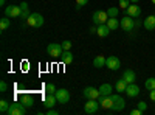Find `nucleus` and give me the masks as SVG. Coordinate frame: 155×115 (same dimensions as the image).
Instances as JSON below:
<instances>
[{"mask_svg": "<svg viewBox=\"0 0 155 115\" xmlns=\"http://www.w3.org/2000/svg\"><path fill=\"white\" fill-rule=\"evenodd\" d=\"M27 25H30V27H33V28H41L44 25L42 14H39V12H31L30 17L27 19Z\"/></svg>", "mask_w": 155, "mask_h": 115, "instance_id": "1", "label": "nucleus"}, {"mask_svg": "<svg viewBox=\"0 0 155 115\" xmlns=\"http://www.w3.org/2000/svg\"><path fill=\"white\" fill-rule=\"evenodd\" d=\"M99 107H101V104H99L98 100H87L85 104H84V112L87 115H93L99 110Z\"/></svg>", "mask_w": 155, "mask_h": 115, "instance_id": "2", "label": "nucleus"}, {"mask_svg": "<svg viewBox=\"0 0 155 115\" xmlns=\"http://www.w3.org/2000/svg\"><path fill=\"white\" fill-rule=\"evenodd\" d=\"M112 98H113V106H112L110 110H115V112H121V110H124V107H126V101H124V98H123L121 95H118V93H112Z\"/></svg>", "mask_w": 155, "mask_h": 115, "instance_id": "3", "label": "nucleus"}, {"mask_svg": "<svg viewBox=\"0 0 155 115\" xmlns=\"http://www.w3.org/2000/svg\"><path fill=\"white\" fill-rule=\"evenodd\" d=\"M8 115H23V113H27V107L23 106V103L20 101V103H11L8 112Z\"/></svg>", "mask_w": 155, "mask_h": 115, "instance_id": "4", "label": "nucleus"}, {"mask_svg": "<svg viewBox=\"0 0 155 115\" xmlns=\"http://www.w3.org/2000/svg\"><path fill=\"white\" fill-rule=\"evenodd\" d=\"M47 52H48V55H50L51 58H59V56L62 55V52H64V48H62L61 44L51 42V44L47 45Z\"/></svg>", "mask_w": 155, "mask_h": 115, "instance_id": "5", "label": "nucleus"}, {"mask_svg": "<svg viewBox=\"0 0 155 115\" xmlns=\"http://www.w3.org/2000/svg\"><path fill=\"white\" fill-rule=\"evenodd\" d=\"M93 23L96 25H101V23H107V20H109V14H107V11H101V9H98V11H95L93 12Z\"/></svg>", "mask_w": 155, "mask_h": 115, "instance_id": "6", "label": "nucleus"}, {"mask_svg": "<svg viewBox=\"0 0 155 115\" xmlns=\"http://www.w3.org/2000/svg\"><path fill=\"white\" fill-rule=\"evenodd\" d=\"M20 14H22V9L19 5H9L5 8V16L6 17H19L20 19Z\"/></svg>", "mask_w": 155, "mask_h": 115, "instance_id": "7", "label": "nucleus"}, {"mask_svg": "<svg viewBox=\"0 0 155 115\" xmlns=\"http://www.w3.org/2000/svg\"><path fill=\"white\" fill-rule=\"evenodd\" d=\"M56 98L61 104H67L68 101H70V92L67 90V89H58L56 90Z\"/></svg>", "mask_w": 155, "mask_h": 115, "instance_id": "8", "label": "nucleus"}, {"mask_svg": "<svg viewBox=\"0 0 155 115\" xmlns=\"http://www.w3.org/2000/svg\"><path fill=\"white\" fill-rule=\"evenodd\" d=\"M120 23H121V28H123L124 31H127V33H129V31H132V30L135 28V22H134V19H132L130 16H127V14H126V17L121 19Z\"/></svg>", "mask_w": 155, "mask_h": 115, "instance_id": "9", "label": "nucleus"}, {"mask_svg": "<svg viewBox=\"0 0 155 115\" xmlns=\"http://www.w3.org/2000/svg\"><path fill=\"white\" fill-rule=\"evenodd\" d=\"M106 67H109L110 70H118L121 67V61L118 56H109L106 58Z\"/></svg>", "mask_w": 155, "mask_h": 115, "instance_id": "10", "label": "nucleus"}, {"mask_svg": "<svg viewBox=\"0 0 155 115\" xmlns=\"http://www.w3.org/2000/svg\"><path fill=\"white\" fill-rule=\"evenodd\" d=\"M84 98L85 100H98L99 96V89H95V87H85L84 92H82Z\"/></svg>", "mask_w": 155, "mask_h": 115, "instance_id": "11", "label": "nucleus"}, {"mask_svg": "<svg viewBox=\"0 0 155 115\" xmlns=\"http://www.w3.org/2000/svg\"><path fill=\"white\" fill-rule=\"evenodd\" d=\"M58 103H59V101H58V98H56V95H54V93H47V95H45V98H44V106H45L47 109L54 107Z\"/></svg>", "mask_w": 155, "mask_h": 115, "instance_id": "12", "label": "nucleus"}, {"mask_svg": "<svg viewBox=\"0 0 155 115\" xmlns=\"http://www.w3.org/2000/svg\"><path fill=\"white\" fill-rule=\"evenodd\" d=\"M98 101H99V104H101L102 109H112V106H113V98H112V95H109V96L99 95V96H98Z\"/></svg>", "mask_w": 155, "mask_h": 115, "instance_id": "13", "label": "nucleus"}, {"mask_svg": "<svg viewBox=\"0 0 155 115\" xmlns=\"http://www.w3.org/2000/svg\"><path fill=\"white\" fill-rule=\"evenodd\" d=\"M126 95H127L129 98H137V96L140 95V87H138L135 83H132V84H127Z\"/></svg>", "mask_w": 155, "mask_h": 115, "instance_id": "14", "label": "nucleus"}, {"mask_svg": "<svg viewBox=\"0 0 155 115\" xmlns=\"http://www.w3.org/2000/svg\"><path fill=\"white\" fill-rule=\"evenodd\" d=\"M126 14L127 16H130V17H140V14H141V8L137 5V3H130L129 5V8L126 9Z\"/></svg>", "mask_w": 155, "mask_h": 115, "instance_id": "15", "label": "nucleus"}, {"mask_svg": "<svg viewBox=\"0 0 155 115\" xmlns=\"http://www.w3.org/2000/svg\"><path fill=\"white\" fill-rule=\"evenodd\" d=\"M123 79H124L127 84H132V83H135V79H137V75H135L134 70L127 69V70H124V73H123Z\"/></svg>", "mask_w": 155, "mask_h": 115, "instance_id": "16", "label": "nucleus"}, {"mask_svg": "<svg viewBox=\"0 0 155 115\" xmlns=\"http://www.w3.org/2000/svg\"><path fill=\"white\" fill-rule=\"evenodd\" d=\"M110 31H112V30L109 28L107 23H101V25H98V28H96V34H98L99 37H107Z\"/></svg>", "mask_w": 155, "mask_h": 115, "instance_id": "17", "label": "nucleus"}, {"mask_svg": "<svg viewBox=\"0 0 155 115\" xmlns=\"http://www.w3.org/2000/svg\"><path fill=\"white\" fill-rule=\"evenodd\" d=\"M143 25H144V28H146V30L153 31V30H155V16H147V17L144 19Z\"/></svg>", "mask_w": 155, "mask_h": 115, "instance_id": "18", "label": "nucleus"}, {"mask_svg": "<svg viewBox=\"0 0 155 115\" xmlns=\"http://www.w3.org/2000/svg\"><path fill=\"white\" fill-rule=\"evenodd\" d=\"M20 101L23 103V106L27 107V109L34 106V98H33L31 95H27V93H25V95H22V96H20Z\"/></svg>", "mask_w": 155, "mask_h": 115, "instance_id": "19", "label": "nucleus"}, {"mask_svg": "<svg viewBox=\"0 0 155 115\" xmlns=\"http://www.w3.org/2000/svg\"><path fill=\"white\" fill-rule=\"evenodd\" d=\"M61 59H62V62H64V64H71L74 58H73V55H71L70 50H64L62 55H61Z\"/></svg>", "mask_w": 155, "mask_h": 115, "instance_id": "20", "label": "nucleus"}, {"mask_svg": "<svg viewBox=\"0 0 155 115\" xmlns=\"http://www.w3.org/2000/svg\"><path fill=\"white\" fill-rule=\"evenodd\" d=\"M93 66L96 69H102V67H106V58L102 56V55H98L95 59H93Z\"/></svg>", "mask_w": 155, "mask_h": 115, "instance_id": "21", "label": "nucleus"}, {"mask_svg": "<svg viewBox=\"0 0 155 115\" xmlns=\"http://www.w3.org/2000/svg\"><path fill=\"white\" fill-rule=\"evenodd\" d=\"M99 95H104V96H109V95H112V86L110 84H107V83H104L101 87H99Z\"/></svg>", "mask_w": 155, "mask_h": 115, "instance_id": "22", "label": "nucleus"}, {"mask_svg": "<svg viewBox=\"0 0 155 115\" xmlns=\"http://www.w3.org/2000/svg\"><path fill=\"white\" fill-rule=\"evenodd\" d=\"M107 25H109V28H110V30H118V28L121 27L120 20L116 19V17H109V20H107Z\"/></svg>", "mask_w": 155, "mask_h": 115, "instance_id": "23", "label": "nucleus"}, {"mask_svg": "<svg viewBox=\"0 0 155 115\" xmlns=\"http://www.w3.org/2000/svg\"><path fill=\"white\" fill-rule=\"evenodd\" d=\"M9 25H11V22H9V17H2V20H0V31H5V30H8L9 28Z\"/></svg>", "mask_w": 155, "mask_h": 115, "instance_id": "24", "label": "nucleus"}, {"mask_svg": "<svg viewBox=\"0 0 155 115\" xmlns=\"http://www.w3.org/2000/svg\"><path fill=\"white\" fill-rule=\"evenodd\" d=\"M115 89H116V92H126V89H127V83L121 78L118 83L115 84Z\"/></svg>", "mask_w": 155, "mask_h": 115, "instance_id": "25", "label": "nucleus"}, {"mask_svg": "<svg viewBox=\"0 0 155 115\" xmlns=\"http://www.w3.org/2000/svg\"><path fill=\"white\" fill-rule=\"evenodd\" d=\"M9 106H11V103H8L6 100H2V101H0V112H2V113H6L8 109H9Z\"/></svg>", "mask_w": 155, "mask_h": 115, "instance_id": "26", "label": "nucleus"}, {"mask_svg": "<svg viewBox=\"0 0 155 115\" xmlns=\"http://www.w3.org/2000/svg\"><path fill=\"white\" fill-rule=\"evenodd\" d=\"M144 87L147 89V90H152V89H155V78H147L144 81Z\"/></svg>", "mask_w": 155, "mask_h": 115, "instance_id": "27", "label": "nucleus"}, {"mask_svg": "<svg viewBox=\"0 0 155 115\" xmlns=\"http://www.w3.org/2000/svg\"><path fill=\"white\" fill-rule=\"evenodd\" d=\"M56 86L53 84V83H48V84H45V92L47 93H56Z\"/></svg>", "mask_w": 155, "mask_h": 115, "instance_id": "28", "label": "nucleus"}, {"mask_svg": "<svg viewBox=\"0 0 155 115\" xmlns=\"http://www.w3.org/2000/svg\"><path fill=\"white\" fill-rule=\"evenodd\" d=\"M118 12H120V9H118V8H115V6H112V8L107 9L109 17H116V16H118Z\"/></svg>", "mask_w": 155, "mask_h": 115, "instance_id": "29", "label": "nucleus"}, {"mask_svg": "<svg viewBox=\"0 0 155 115\" xmlns=\"http://www.w3.org/2000/svg\"><path fill=\"white\" fill-rule=\"evenodd\" d=\"M130 5V0H120V8L121 9H127Z\"/></svg>", "mask_w": 155, "mask_h": 115, "instance_id": "30", "label": "nucleus"}, {"mask_svg": "<svg viewBox=\"0 0 155 115\" xmlns=\"http://www.w3.org/2000/svg\"><path fill=\"white\" fill-rule=\"evenodd\" d=\"M30 14H31V12H30V9H23V11H22V14H20V19L27 22V19L30 17Z\"/></svg>", "mask_w": 155, "mask_h": 115, "instance_id": "31", "label": "nucleus"}, {"mask_svg": "<svg viewBox=\"0 0 155 115\" xmlns=\"http://www.w3.org/2000/svg\"><path fill=\"white\" fill-rule=\"evenodd\" d=\"M88 3V0H76V9H81L82 6H85Z\"/></svg>", "mask_w": 155, "mask_h": 115, "instance_id": "32", "label": "nucleus"}, {"mask_svg": "<svg viewBox=\"0 0 155 115\" xmlns=\"http://www.w3.org/2000/svg\"><path fill=\"white\" fill-rule=\"evenodd\" d=\"M61 45H62L64 50H71V41H64Z\"/></svg>", "mask_w": 155, "mask_h": 115, "instance_id": "33", "label": "nucleus"}, {"mask_svg": "<svg viewBox=\"0 0 155 115\" xmlns=\"http://www.w3.org/2000/svg\"><path fill=\"white\" fill-rule=\"evenodd\" d=\"M138 109L143 110V112H146V110H147V104L144 103V101H140V103H138Z\"/></svg>", "mask_w": 155, "mask_h": 115, "instance_id": "34", "label": "nucleus"}, {"mask_svg": "<svg viewBox=\"0 0 155 115\" xmlns=\"http://www.w3.org/2000/svg\"><path fill=\"white\" fill-rule=\"evenodd\" d=\"M143 113H144V112H143V110H140L138 107H137V109H132V110H130V115H143Z\"/></svg>", "mask_w": 155, "mask_h": 115, "instance_id": "35", "label": "nucleus"}, {"mask_svg": "<svg viewBox=\"0 0 155 115\" xmlns=\"http://www.w3.org/2000/svg\"><path fill=\"white\" fill-rule=\"evenodd\" d=\"M6 89H8V84H6L5 81H2V83H0V90H2V92H6Z\"/></svg>", "mask_w": 155, "mask_h": 115, "instance_id": "36", "label": "nucleus"}, {"mask_svg": "<svg viewBox=\"0 0 155 115\" xmlns=\"http://www.w3.org/2000/svg\"><path fill=\"white\" fill-rule=\"evenodd\" d=\"M58 113H59V112H58V110H54L53 107H51V109H48V110H47V115H58Z\"/></svg>", "mask_w": 155, "mask_h": 115, "instance_id": "37", "label": "nucleus"}, {"mask_svg": "<svg viewBox=\"0 0 155 115\" xmlns=\"http://www.w3.org/2000/svg\"><path fill=\"white\" fill-rule=\"evenodd\" d=\"M149 96L152 101H155V89H152V90H149Z\"/></svg>", "mask_w": 155, "mask_h": 115, "instance_id": "38", "label": "nucleus"}, {"mask_svg": "<svg viewBox=\"0 0 155 115\" xmlns=\"http://www.w3.org/2000/svg\"><path fill=\"white\" fill-rule=\"evenodd\" d=\"M19 6H20V9H22V11H23V9H28V3H27V2H22Z\"/></svg>", "mask_w": 155, "mask_h": 115, "instance_id": "39", "label": "nucleus"}, {"mask_svg": "<svg viewBox=\"0 0 155 115\" xmlns=\"http://www.w3.org/2000/svg\"><path fill=\"white\" fill-rule=\"evenodd\" d=\"M96 28H98V27H92V28H90V33L95 34V33H96Z\"/></svg>", "mask_w": 155, "mask_h": 115, "instance_id": "40", "label": "nucleus"}, {"mask_svg": "<svg viewBox=\"0 0 155 115\" xmlns=\"http://www.w3.org/2000/svg\"><path fill=\"white\" fill-rule=\"evenodd\" d=\"M140 0H130V3H138Z\"/></svg>", "mask_w": 155, "mask_h": 115, "instance_id": "41", "label": "nucleus"}, {"mask_svg": "<svg viewBox=\"0 0 155 115\" xmlns=\"http://www.w3.org/2000/svg\"><path fill=\"white\" fill-rule=\"evenodd\" d=\"M0 5H5V0H0Z\"/></svg>", "mask_w": 155, "mask_h": 115, "instance_id": "42", "label": "nucleus"}, {"mask_svg": "<svg viewBox=\"0 0 155 115\" xmlns=\"http://www.w3.org/2000/svg\"><path fill=\"white\" fill-rule=\"evenodd\" d=\"M152 3H153V5H155V0H152Z\"/></svg>", "mask_w": 155, "mask_h": 115, "instance_id": "43", "label": "nucleus"}]
</instances>
